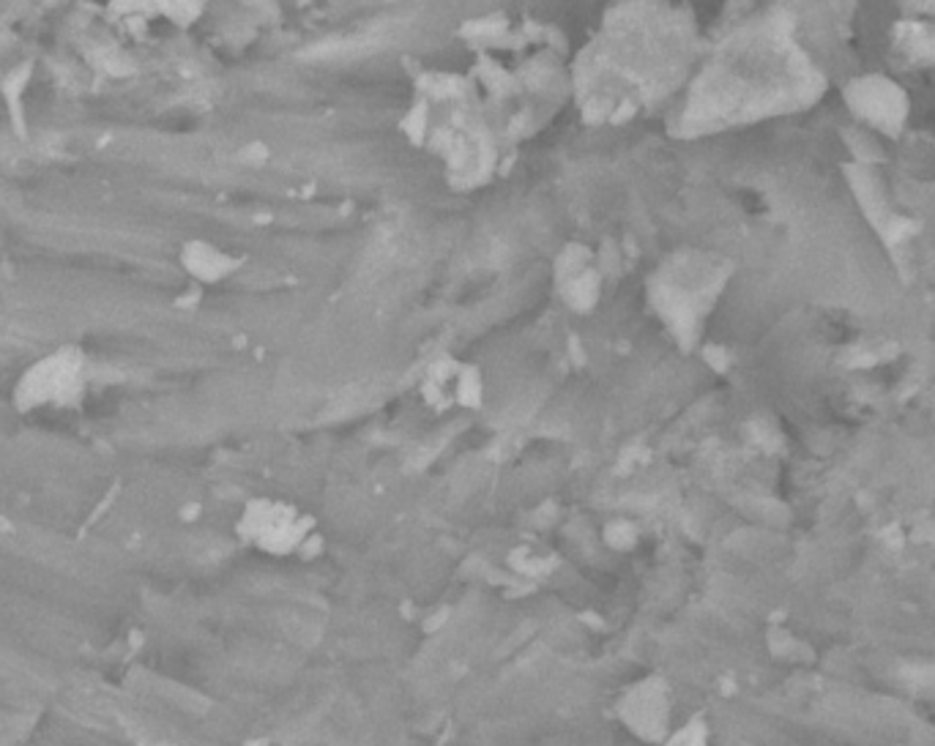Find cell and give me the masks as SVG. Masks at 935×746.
Segmentation results:
<instances>
[{"mask_svg": "<svg viewBox=\"0 0 935 746\" xmlns=\"http://www.w3.org/2000/svg\"><path fill=\"white\" fill-rule=\"evenodd\" d=\"M689 31L665 0H624L572 63V93L596 121L654 107L687 66Z\"/></svg>", "mask_w": 935, "mask_h": 746, "instance_id": "1", "label": "cell"}, {"mask_svg": "<svg viewBox=\"0 0 935 746\" xmlns=\"http://www.w3.org/2000/svg\"><path fill=\"white\" fill-rule=\"evenodd\" d=\"M121 3L129 17L170 20L181 25L197 20V14L206 6V0H121Z\"/></svg>", "mask_w": 935, "mask_h": 746, "instance_id": "2", "label": "cell"}]
</instances>
